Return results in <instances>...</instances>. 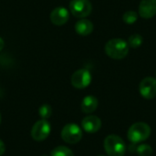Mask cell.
I'll use <instances>...</instances> for the list:
<instances>
[{"instance_id":"6da1fadb","label":"cell","mask_w":156,"mask_h":156,"mask_svg":"<svg viewBox=\"0 0 156 156\" xmlns=\"http://www.w3.org/2000/svg\"><path fill=\"white\" fill-rule=\"evenodd\" d=\"M105 53L111 58L123 59L129 53L128 43L122 38H112L109 40L104 47Z\"/></svg>"},{"instance_id":"d6986e66","label":"cell","mask_w":156,"mask_h":156,"mask_svg":"<svg viewBox=\"0 0 156 156\" xmlns=\"http://www.w3.org/2000/svg\"><path fill=\"white\" fill-rule=\"evenodd\" d=\"M5 145L4 144V142L2 140H0V156H2L5 154Z\"/></svg>"},{"instance_id":"44dd1931","label":"cell","mask_w":156,"mask_h":156,"mask_svg":"<svg viewBox=\"0 0 156 156\" xmlns=\"http://www.w3.org/2000/svg\"><path fill=\"white\" fill-rule=\"evenodd\" d=\"M0 123H1V114H0Z\"/></svg>"},{"instance_id":"9c48e42d","label":"cell","mask_w":156,"mask_h":156,"mask_svg":"<svg viewBox=\"0 0 156 156\" xmlns=\"http://www.w3.org/2000/svg\"><path fill=\"white\" fill-rule=\"evenodd\" d=\"M69 18V13L68 9L63 6L56 7L50 13V20L56 26H62L68 22Z\"/></svg>"},{"instance_id":"ba28073f","label":"cell","mask_w":156,"mask_h":156,"mask_svg":"<svg viewBox=\"0 0 156 156\" xmlns=\"http://www.w3.org/2000/svg\"><path fill=\"white\" fill-rule=\"evenodd\" d=\"M139 91L142 97L152 100L156 97V79L153 77L144 78L139 85Z\"/></svg>"},{"instance_id":"277c9868","label":"cell","mask_w":156,"mask_h":156,"mask_svg":"<svg viewBox=\"0 0 156 156\" xmlns=\"http://www.w3.org/2000/svg\"><path fill=\"white\" fill-rule=\"evenodd\" d=\"M61 138L64 142L69 144L79 143L82 138V131L75 123H69L65 125L61 131Z\"/></svg>"},{"instance_id":"ffe728a7","label":"cell","mask_w":156,"mask_h":156,"mask_svg":"<svg viewBox=\"0 0 156 156\" xmlns=\"http://www.w3.org/2000/svg\"><path fill=\"white\" fill-rule=\"evenodd\" d=\"M4 46H5V42H4L3 38L0 37V51L4 48Z\"/></svg>"},{"instance_id":"8fae6325","label":"cell","mask_w":156,"mask_h":156,"mask_svg":"<svg viewBox=\"0 0 156 156\" xmlns=\"http://www.w3.org/2000/svg\"><path fill=\"white\" fill-rule=\"evenodd\" d=\"M139 15L146 19L156 15V0H142L139 5Z\"/></svg>"},{"instance_id":"ac0fdd59","label":"cell","mask_w":156,"mask_h":156,"mask_svg":"<svg viewBox=\"0 0 156 156\" xmlns=\"http://www.w3.org/2000/svg\"><path fill=\"white\" fill-rule=\"evenodd\" d=\"M38 113H39V116L44 119V120H47L48 119L51 115H52V108L48 105V104H43L39 110H38Z\"/></svg>"},{"instance_id":"9a60e30c","label":"cell","mask_w":156,"mask_h":156,"mask_svg":"<svg viewBox=\"0 0 156 156\" xmlns=\"http://www.w3.org/2000/svg\"><path fill=\"white\" fill-rule=\"evenodd\" d=\"M51 156H74V154L66 146H58L52 150Z\"/></svg>"},{"instance_id":"603a6c76","label":"cell","mask_w":156,"mask_h":156,"mask_svg":"<svg viewBox=\"0 0 156 156\" xmlns=\"http://www.w3.org/2000/svg\"><path fill=\"white\" fill-rule=\"evenodd\" d=\"M42 156H48V155H42Z\"/></svg>"},{"instance_id":"8992f818","label":"cell","mask_w":156,"mask_h":156,"mask_svg":"<svg viewBox=\"0 0 156 156\" xmlns=\"http://www.w3.org/2000/svg\"><path fill=\"white\" fill-rule=\"evenodd\" d=\"M50 131L51 127L49 122L47 120L42 119L33 125L31 130V136L35 141L41 142L48 137Z\"/></svg>"},{"instance_id":"30bf717a","label":"cell","mask_w":156,"mask_h":156,"mask_svg":"<svg viewBox=\"0 0 156 156\" xmlns=\"http://www.w3.org/2000/svg\"><path fill=\"white\" fill-rule=\"evenodd\" d=\"M81 127L86 133H95L101 127V121L95 115H89L85 117L81 122Z\"/></svg>"},{"instance_id":"e0dca14e","label":"cell","mask_w":156,"mask_h":156,"mask_svg":"<svg viewBox=\"0 0 156 156\" xmlns=\"http://www.w3.org/2000/svg\"><path fill=\"white\" fill-rule=\"evenodd\" d=\"M136 151L139 156H152L153 154V148L146 144H140L137 147Z\"/></svg>"},{"instance_id":"2e32d148","label":"cell","mask_w":156,"mask_h":156,"mask_svg":"<svg viewBox=\"0 0 156 156\" xmlns=\"http://www.w3.org/2000/svg\"><path fill=\"white\" fill-rule=\"evenodd\" d=\"M138 19V14L135 12V11H127L123 14L122 16V20L125 24H128V25H132V24H134Z\"/></svg>"},{"instance_id":"5bb4252c","label":"cell","mask_w":156,"mask_h":156,"mask_svg":"<svg viewBox=\"0 0 156 156\" xmlns=\"http://www.w3.org/2000/svg\"><path fill=\"white\" fill-rule=\"evenodd\" d=\"M144 42V38L140 34H133L129 37L128 38V46L133 48H139Z\"/></svg>"},{"instance_id":"4fadbf2b","label":"cell","mask_w":156,"mask_h":156,"mask_svg":"<svg viewBox=\"0 0 156 156\" xmlns=\"http://www.w3.org/2000/svg\"><path fill=\"white\" fill-rule=\"evenodd\" d=\"M75 30L80 36H88L93 31V24L91 21L82 18L76 23Z\"/></svg>"},{"instance_id":"7402d4cb","label":"cell","mask_w":156,"mask_h":156,"mask_svg":"<svg viewBox=\"0 0 156 156\" xmlns=\"http://www.w3.org/2000/svg\"><path fill=\"white\" fill-rule=\"evenodd\" d=\"M98 156H105V155H98Z\"/></svg>"},{"instance_id":"5b68a950","label":"cell","mask_w":156,"mask_h":156,"mask_svg":"<svg viewBox=\"0 0 156 156\" xmlns=\"http://www.w3.org/2000/svg\"><path fill=\"white\" fill-rule=\"evenodd\" d=\"M69 9L74 16L85 18L91 13L92 5L90 0H71Z\"/></svg>"},{"instance_id":"7c38bea8","label":"cell","mask_w":156,"mask_h":156,"mask_svg":"<svg viewBox=\"0 0 156 156\" xmlns=\"http://www.w3.org/2000/svg\"><path fill=\"white\" fill-rule=\"evenodd\" d=\"M98 105H99V101L97 98L92 95H89V96H86L82 100L80 108L84 113L88 114V113H91L95 112L96 109L98 108Z\"/></svg>"},{"instance_id":"cb8c5ba5","label":"cell","mask_w":156,"mask_h":156,"mask_svg":"<svg viewBox=\"0 0 156 156\" xmlns=\"http://www.w3.org/2000/svg\"><path fill=\"white\" fill-rule=\"evenodd\" d=\"M155 75H156V73H155Z\"/></svg>"},{"instance_id":"7a4b0ae2","label":"cell","mask_w":156,"mask_h":156,"mask_svg":"<svg viewBox=\"0 0 156 156\" xmlns=\"http://www.w3.org/2000/svg\"><path fill=\"white\" fill-rule=\"evenodd\" d=\"M103 146L108 156H124L127 150L124 141L116 134L108 135L104 140Z\"/></svg>"},{"instance_id":"3957f363","label":"cell","mask_w":156,"mask_h":156,"mask_svg":"<svg viewBox=\"0 0 156 156\" xmlns=\"http://www.w3.org/2000/svg\"><path fill=\"white\" fill-rule=\"evenodd\" d=\"M151 135V127L145 122L133 123L128 130V140L133 144H139L146 141Z\"/></svg>"},{"instance_id":"52a82bcc","label":"cell","mask_w":156,"mask_h":156,"mask_svg":"<svg viewBox=\"0 0 156 156\" xmlns=\"http://www.w3.org/2000/svg\"><path fill=\"white\" fill-rule=\"evenodd\" d=\"M71 84L76 89H85L91 82V74L86 69H80L75 71L71 76Z\"/></svg>"}]
</instances>
